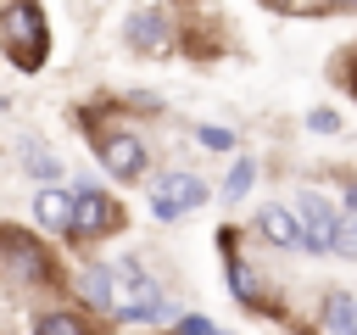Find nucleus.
Here are the masks:
<instances>
[{
  "instance_id": "obj_1",
  "label": "nucleus",
  "mask_w": 357,
  "mask_h": 335,
  "mask_svg": "<svg viewBox=\"0 0 357 335\" xmlns=\"http://www.w3.org/2000/svg\"><path fill=\"white\" fill-rule=\"evenodd\" d=\"M0 45L17 56V67H39V56H45V22H39V11L33 6L0 11Z\"/></svg>"
},
{
  "instance_id": "obj_2",
  "label": "nucleus",
  "mask_w": 357,
  "mask_h": 335,
  "mask_svg": "<svg viewBox=\"0 0 357 335\" xmlns=\"http://www.w3.org/2000/svg\"><path fill=\"white\" fill-rule=\"evenodd\" d=\"M206 201V184L201 179H190V173H162L156 179V195H151V218L156 223H173V218H184L190 207H201Z\"/></svg>"
},
{
  "instance_id": "obj_3",
  "label": "nucleus",
  "mask_w": 357,
  "mask_h": 335,
  "mask_svg": "<svg viewBox=\"0 0 357 335\" xmlns=\"http://www.w3.org/2000/svg\"><path fill=\"white\" fill-rule=\"evenodd\" d=\"M257 223H262V234H268L273 246H284V251H307V257L324 251V240H318V234L301 223V212H290V207H262Z\"/></svg>"
},
{
  "instance_id": "obj_4",
  "label": "nucleus",
  "mask_w": 357,
  "mask_h": 335,
  "mask_svg": "<svg viewBox=\"0 0 357 335\" xmlns=\"http://www.w3.org/2000/svg\"><path fill=\"white\" fill-rule=\"evenodd\" d=\"M112 223V207L100 190H73V229L67 234H100Z\"/></svg>"
},
{
  "instance_id": "obj_5",
  "label": "nucleus",
  "mask_w": 357,
  "mask_h": 335,
  "mask_svg": "<svg viewBox=\"0 0 357 335\" xmlns=\"http://www.w3.org/2000/svg\"><path fill=\"white\" fill-rule=\"evenodd\" d=\"M100 162L112 168V179H139V173H145V151H139V140H128V134H112L106 151H100Z\"/></svg>"
},
{
  "instance_id": "obj_6",
  "label": "nucleus",
  "mask_w": 357,
  "mask_h": 335,
  "mask_svg": "<svg viewBox=\"0 0 357 335\" xmlns=\"http://www.w3.org/2000/svg\"><path fill=\"white\" fill-rule=\"evenodd\" d=\"M33 212H39V223H50V229H73V195L56 190V184L33 195Z\"/></svg>"
},
{
  "instance_id": "obj_7",
  "label": "nucleus",
  "mask_w": 357,
  "mask_h": 335,
  "mask_svg": "<svg viewBox=\"0 0 357 335\" xmlns=\"http://www.w3.org/2000/svg\"><path fill=\"white\" fill-rule=\"evenodd\" d=\"M324 324H329V335H357V302H351L346 290H329V302H324Z\"/></svg>"
},
{
  "instance_id": "obj_8",
  "label": "nucleus",
  "mask_w": 357,
  "mask_h": 335,
  "mask_svg": "<svg viewBox=\"0 0 357 335\" xmlns=\"http://www.w3.org/2000/svg\"><path fill=\"white\" fill-rule=\"evenodd\" d=\"M301 223H307V229L324 240V251H329V234H335V223H340V218L324 207V195H307V201H301Z\"/></svg>"
},
{
  "instance_id": "obj_9",
  "label": "nucleus",
  "mask_w": 357,
  "mask_h": 335,
  "mask_svg": "<svg viewBox=\"0 0 357 335\" xmlns=\"http://www.w3.org/2000/svg\"><path fill=\"white\" fill-rule=\"evenodd\" d=\"M128 39H134V45H139V50H156V45H162V39H167V22H162V17H151V11H145V17H134V22H128Z\"/></svg>"
},
{
  "instance_id": "obj_10",
  "label": "nucleus",
  "mask_w": 357,
  "mask_h": 335,
  "mask_svg": "<svg viewBox=\"0 0 357 335\" xmlns=\"http://www.w3.org/2000/svg\"><path fill=\"white\" fill-rule=\"evenodd\" d=\"M251 184H257V162H251V156H240V162L229 168V184H223V190H229V195L240 201V195H245Z\"/></svg>"
},
{
  "instance_id": "obj_11",
  "label": "nucleus",
  "mask_w": 357,
  "mask_h": 335,
  "mask_svg": "<svg viewBox=\"0 0 357 335\" xmlns=\"http://www.w3.org/2000/svg\"><path fill=\"white\" fill-rule=\"evenodd\" d=\"M329 251H340V257H351V262H357V218H340V223H335Z\"/></svg>"
},
{
  "instance_id": "obj_12",
  "label": "nucleus",
  "mask_w": 357,
  "mask_h": 335,
  "mask_svg": "<svg viewBox=\"0 0 357 335\" xmlns=\"http://www.w3.org/2000/svg\"><path fill=\"white\" fill-rule=\"evenodd\" d=\"M33 335H84V324L67 318V313H45V318L33 324Z\"/></svg>"
},
{
  "instance_id": "obj_13",
  "label": "nucleus",
  "mask_w": 357,
  "mask_h": 335,
  "mask_svg": "<svg viewBox=\"0 0 357 335\" xmlns=\"http://www.w3.org/2000/svg\"><path fill=\"white\" fill-rule=\"evenodd\" d=\"M84 296H89V302H100V307H112V290H106V274H84Z\"/></svg>"
},
{
  "instance_id": "obj_14",
  "label": "nucleus",
  "mask_w": 357,
  "mask_h": 335,
  "mask_svg": "<svg viewBox=\"0 0 357 335\" xmlns=\"http://www.w3.org/2000/svg\"><path fill=\"white\" fill-rule=\"evenodd\" d=\"M28 173L50 179V173H56V156H45V151H28Z\"/></svg>"
},
{
  "instance_id": "obj_15",
  "label": "nucleus",
  "mask_w": 357,
  "mask_h": 335,
  "mask_svg": "<svg viewBox=\"0 0 357 335\" xmlns=\"http://www.w3.org/2000/svg\"><path fill=\"white\" fill-rule=\"evenodd\" d=\"M178 335H218L212 318H178Z\"/></svg>"
},
{
  "instance_id": "obj_16",
  "label": "nucleus",
  "mask_w": 357,
  "mask_h": 335,
  "mask_svg": "<svg viewBox=\"0 0 357 335\" xmlns=\"http://www.w3.org/2000/svg\"><path fill=\"white\" fill-rule=\"evenodd\" d=\"M201 145H212V151H223V145H229V134H223V128H201Z\"/></svg>"
},
{
  "instance_id": "obj_17",
  "label": "nucleus",
  "mask_w": 357,
  "mask_h": 335,
  "mask_svg": "<svg viewBox=\"0 0 357 335\" xmlns=\"http://www.w3.org/2000/svg\"><path fill=\"white\" fill-rule=\"evenodd\" d=\"M307 123H312V128H318V134H329V128H335V112H312V117H307Z\"/></svg>"
},
{
  "instance_id": "obj_18",
  "label": "nucleus",
  "mask_w": 357,
  "mask_h": 335,
  "mask_svg": "<svg viewBox=\"0 0 357 335\" xmlns=\"http://www.w3.org/2000/svg\"><path fill=\"white\" fill-rule=\"evenodd\" d=\"M346 207H351V218H357V190H346Z\"/></svg>"
},
{
  "instance_id": "obj_19",
  "label": "nucleus",
  "mask_w": 357,
  "mask_h": 335,
  "mask_svg": "<svg viewBox=\"0 0 357 335\" xmlns=\"http://www.w3.org/2000/svg\"><path fill=\"white\" fill-rule=\"evenodd\" d=\"M335 6H357V0H335Z\"/></svg>"
},
{
  "instance_id": "obj_20",
  "label": "nucleus",
  "mask_w": 357,
  "mask_h": 335,
  "mask_svg": "<svg viewBox=\"0 0 357 335\" xmlns=\"http://www.w3.org/2000/svg\"><path fill=\"white\" fill-rule=\"evenodd\" d=\"M0 112H6V100H0Z\"/></svg>"
}]
</instances>
